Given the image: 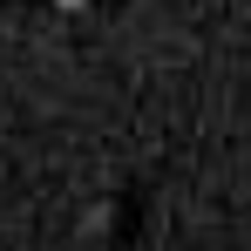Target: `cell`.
<instances>
[{
    "label": "cell",
    "instance_id": "cell-1",
    "mask_svg": "<svg viewBox=\"0 0 251 251\" xmlns=\"http://www.w3.org/2000/svg\"><path fill=\"white\" fill-rule=\"evenodd\" d=\"M54 7H68V14H75V7H88V0H54Z\"/></svg>",
    "mask_w": 251,
    "mask_h": 251
}]
</instances>
